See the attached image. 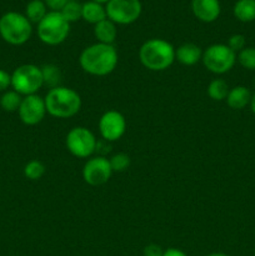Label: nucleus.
I'll return each instance as SVG.
<instances>
[{"label":"nucleus","mask_w":255,"mask_h":256,"mask_svg":"<svg viewBox=\"0 0 255 256\" xmlns=\"http://www.w3.org/2000/svg\"><path fill=\"white\" fill-rule=\"evenodd\" d=\"M82 69L94 76H105L118 65V52L114 45L96 42L85 48L79 58Z\"/></svg>","instance_id":"f257e3e1"},{"label":"nucleus","mask_w":255,"mask_h":256,"mask_svg":"<svg viewBox=\"0 0 255 256\" xmlns=\"http://www.w3.org/2000/svg\"><path fill=\"white\" fill-rule=\"evenodd\" d=\"M139 59L142 66L152 72L166 70L175 62V49L164 39H149L140 46Z\"/></svg>","instance_id":"f03ea898"},{"label":"nucleus","mask_w":255,"mask_h":256,"mask_svg":"<svg viewBox=\"0 0 255 256\" xmlns=\"http://www.w3.org/2000/svg\"><path fill=\"white\" fill-rule=\"evenodd\" d=\"M46 112L58 119H68L79 112L82 98L72 88L56 86L48 92L44 98Z\"/></svg>","instance_id":"7ed1b4c3"},{"label":"nucleus","mask_w":255,"mask_h":256,"mask_svg":"<svg viewBox=\"0 0 255 256\" xmlns=\"http://www.w3.org/2000/svg\"><path fill=\"white\" fill-rule=\"evenodd\" d=\"M32 22L20 12H9L0 18V35L9 44H25L32 36Z\"/></svg>","instance_id":"20e7f679"},{"label":"nucleus","mask_w":255,"mask_h":256,"mask_svg":"<svg viewBox=\"0 0 255 256\" xmlns=\"http://www.w3.org/2000/svg\"><path fill=\"white\" fill-rule=\"evenodd\" d=\"M70 32V22L60 12H49L38 24V36L46 45H59L65 42Z\"/></svg>","instance_id":"39448f33"},{"label":"nucleus","mask_w":255,"mask_h":256,"mask_svg":"<svg viewBox=\"0 0 255 256\" xmlns=\"http://www.w3.org/2000/svg\"><path fill=\"white\" fill-rule=\"evenodd\" d=\"M202 62L212 74H225L236 62V52H232L226 44H212L202 52Z\"/></svg>","instance_id":"423d86ee"},{"label":"nucleus","mask_w":255,"mask_h":256,"mask_svg":"<svg viewBox=\"0 0 255 256\" xmlns=\"http://www.w3.org/2000/svg\"><path fill=\"white\" fill-rule=\"evenodd\" d=\"M12 89L20 95H34L44 86L42 68L34 64H24L16 68L12 75Z\"/></svg>","instance_id":"0eeeda50"},{"label":"nucleus","mask_w":255,"mask_h":256,"mask_svg":"<svg viewBox=\"0 0 255 256\" xmlns=\"http://www.w3.org/2000/svg\"><path fill=\"white\" fill-rule=\"evenodd\" d=\"M65 144L74 156L84 159L96 152L98 142L92 130L84 126H75L68 132Z\"/></svg>","instance_id":"6e6552de"},{"label":"nucleus","mask_w":255,"mask_h":256,"mask_svg":"<svg viewBox=\"0 0 255 256\" xmlns=\"http://www.w3.org/2000/svg\"><path fill=\"white\" fill-rule=\"evenodd\" d=\"M105 10L114 24L129 25L139 19L142 8L140 0H109Z\"/></svg>","instance_id":"1a4fd4ad"},{"label":"nucleus","mask_w":255,"mask_h":256,"mask_svg":"<svg viewBox=\"0 0 255 256\" xmlns=\"http://www.w3.org/2000/svg\"><path fill=\"white\" fill-rule=\"evenodd\" d=\"M112 174V170L109 159L102 155L90 158L82 168V179L92 186H99L108 182Z\"/></svg>","instance_id":"9d476101"},{"label":"nucleus","mask_w":255,"mask_h":256,"mask_svg":"<svg viewBox=\"0 0 255 256\" xmlns=\"http://www.w3.org/2000/svg\"><path fill=\"white\" fill-rule=\"evenodd\" d=\"M99 132L105 142H116L126 132V120L122 112L108 110L99 120Z\"/></svg>","instance_id":"9b49d317"},{"label":"nucleus","mask_w":255,"mask_h":256,"mask_svg":"<svg viewBox=\"0 0 255 256\" xmlns=\"http://www.w3.org/2000/svg\"><path fill=\"white\" fill-rule=\"evenodd\" d=\"M18 112H19L20 120L25 125L39 124L46 114L45 100L36 94L28 95L22 98Z\"/></svg>","instance_id":"f8f14e48"},{"label":"nucleus","mask_w":255,"mask_h":256,"mask_svg":"<svg viewBox=\"0 0 255 256\" xmlns=\"http://www.w3.org/2000/svg\"><path fill=\"white\" fill-rule=\"evenodd\" d=\"M192 14L202 22H212L219 18L222 6L219 0H192Z\"/></svg>","instance_id":"ddd939ff"},{"label":"nucleus","mask_w":255,"mask_h":256,"mask_svg":"<svg viewBox=\"0 0 255 256\" xmlns=\"http://www.w3.org/2000/svg\"><path fill=\"white\" fill-rule=\"evenodd\" d=\"M202 58V48L198 46L194 42H185L175 50V60H178L180 64L185 65V66H192V65L198 64Z\"/></svg>","instance_id":"4468645a"},{"label":"nucleus","mask_w":255,"mask_h":256,"mask_svg":"<svg viewBox=\"0 0 255 256\" xmlns=\"http://www.w3.org/2000/svg\"><path fill=\"white\" fill-rule=\"evenodd\" d=\"M226 104L228 106L232 108V110H240L244 109L246 105L250 104V100H252V92L248 88L242 86H235L232 89H230L229 94L226 96Z\"/></svg>","instance_id":"2eb2a0df"},{"label":"nucleus","mask_w":255,"mask_h":256,"mask_svg":"<svg viewBox=\"0 0 255 256\" xmlns=\"http://www.w3.org/2000/svg\"><path fill=\"white\" fill-rule=\"evenodd\" d=\"M94 35L98 42H102V44L112 45L118 35L116 24H114L112 20L106 18V19L102 20V22L94 25Z\"/></svg>","instance_id":"dca6fc26"},{"label":"nucleus","mask_w":255,"mask_h":256,"mask_svg":"<svg viewBox=\"0 0 255 256\" xmlns=\"http://www.w3.org/2000/svg\"><path fill=\"white\" fill-rule=\"evenodd\" d=\"M82 18L90 24H98L102 20L106 19V10L102 4L95 2H86L82 4Z\"/></svg>","instance_id":"f3484780"},{"label":"nucleus","mask_w":255,"mask_h":256,"mask_svg":"<svg viewBox=\"0 0 255 256\" xmlns=\"http://www.w3.org/2000/svg\"><path fill=\"white\" fill-rule=\"evenodd\" d=\"M234 16L239 22H250L255 20V0H238L234 5Z\"/></svg>","instance_id":"a211bd4d"},{"label":"nucleus","mask_w":255,"mask_h":256,"mask_svg":"<svg viewBox=\"0 0 255 256\" xmlns=\"http://www.w3.org/2000/svg\"><path fill=\"white\" fill-rule=\"evenodd\" d=\"M46 14L48 6L45 5L44 0H32L25 9V16L30 22H35V24H39Z\"/></svg>","instance_id":"6ab92c4d"},{"label":"nucleus","mask_w":255,"mask_h":256,"mask_svg":"<svg viewBox=\"0 0 255 256\" xmlns=\"http://www.w3.org/2000/svg\"><path fill=\"white\" fill-rule=\"evenodd\" d=\"M42 80H44V85L49 86L50 89L52 88L60 86V82H62V70L54 64H46L42 68Z\"/></svg>","instance_id":"aec40b11"},{"label":"nucleus","mask_w":255,"mask_h":256,"mask_svg":"<svg viewBox=\"0 0 255 256\" xmlns=\"http://www.w3.org/2000/svg\"><path fill=\"white\" fill-rule=\"evenodd\" d=\"M229 92L230 88L224 79H214L210 82L208 86V95L215 102H222L226 99Z\"/></svg>","instance_id":"412c9836"},{"label":"nucleus","mask_w":255,"mask_h":256,"mask_svg":"<svg viewBox=\"0 0 255 256\" xmlns=\"http://www.w3.org/2000/svg\"><path fill=\"white\" fill-rule=\"evenodd\" d=\"M62 15L68 22H74L82 19V4L75 2V0H69L64 8L60 10Z\"/></svg>","instance_id":"4be33fe9"},{"label":"nucleus","mask_w":255,"mask_h":256,"mask_svg":"<svg viewBox=\"0 0 255 256\" xmlns=\"http://www.w3.org/2000/svg\"><path fill=\"white\" fill-rule=\"evenodd\" d=\"M22 95L16 92L15 90L12 92H4V95L0 99V106L5 110V112H16L19 110L20 104H22Z\"/></svg>","instance_id":"5701e85b"},{"label":"nucleus","mask_w":255,"mask_h":256,"mask_svg":"<svg viewBox=\"0 0 255 256\" xmlns=\"http://www.w3.org/2000/svg\"><path fill=\"white\" fill-rule=\"evenodd\" d=\"M45 165L39 160H32L24 168V175L30 180H39L45 174Z\"/></svg>","instance_id":"b1692460"},{"label":"nucleus","mask_w":255,"mask_h":256,"mask_svg":"<svg viewBox=\"0 0 255 256\" xmlns=\"http://www.w3.org/2000/svg\"><path fill=\"white\" fill-rule=\"evenodd\" d=\"M236 60L242 68L248 70H255V48H244L238 52Z\"/></svg>","instance_id":"393cba45"},{"label":"nucleus","mask_w":255,"mask_h":256,"mask_svg":"<svg viewBox=\"0 0 255 256\" xmlns=\"http://www.w3.org/2000/svg\"><path fill=\"white\" fill-rule=\"evenodd\" d=\"M110 166H112V172H125L128 168L130 166V158L129 155L125 154V152H118V154H114L109 159Z\"/></svg>","instance_id":"a878e982"},{"label":"nucleus","mask_w":255,"mask_h":256,"mask_svg":"<svg viewBox=\"0 0 255 256\" xmlns=\"http://www.w3.org/2000/svg\"><path fill=\"white\" fill-rule=\"evenodd\" d=\"M228 46L234 52H242L245 48V36L242 34H234L229 38L228 40Z\"/></svg>","instance_id":"bb28decb"},{"label":"nucleus","mask_w":255,"mask_h":256,"mask_svg":"<svg viewBox=\"0 0 255 256\" xmlns=\"http://www.w3.org/2000/svg\"><path fill=\"white\" fill-rule=\"evenodd\" d=\"M162 254H164V250L158 244L146 245L144 248V252H142L144 256H162Z\"/></svg>","instance_id":"cd10ccee"},{"label":"nucleus","mask_w":255,"mask_h":256,"mask_svg":"<svg viewBox=\"0 0 255 256\" xmlns=\"http://www.w3.org/2000/svg\"><path fill=\"white\" fill-rule=\"evenodd\" d=\"M68 2L69 0H44L45 5L49 9H52V12H60L66 5Z\"/></svg>","instance_id":"c85d7f7f"},{"label":"nucleus","mask_w":255,"mask_h":256,"mask_svg":"<svg viewBox=\"0 0 255 256\" xmlns=\"http://www.w3.org/2000/svg\"><path fill=\"white\" fill-rule=\"evenodd\" d=\"M12 85V75L0 69V92H4Z\"/></svg>","instance_id":"c756f323"},{"label":"nucleus","mask_w":255,"mask_h":256,"mask_svg":"<svg viewBox=\"0 0 255 256\" xmlns=\"http://www.w3.org/2000/svg\"><path fill=\"white\" fill-rule=\"evenodd\" d=\"M162 256H188L182 250L176 249V248H169V249L164 250Z\"/></svg>","instance_id":"7c9ffc66"},{"label":"nucleus","mask_w":255,"mask_h":256,"mask_svg":"<svg viewBox=\"0 0 255 256\" xmlns=\"http://www.w3.org/2000/svg\"><path fill=\"white\" fill-rule=\"evenodd\" d=\"M250 109H252V114L255 115V92L252 95V100H250Z\"/></svg>","instance_id":"2f4dec72"},{"label":"nucleus","mask_w":255,"mask_h":256,"mask_svg":"<svg viewBox=\"0 0 255 256\" xmlns=\"http://www.w3.org/2000/svg\"><path fill=\"white\" fill-rule=\"evenodd\" d=\"M206 256H230V255L224 254V252H212V254H209Z\"/></svg>","instance_id":"473e14b6"},{"label":"nucleus","mask_w":255,"mask_h":256,"mask_svg":"<svg viewBox=\"0 0 255 256\" xmlns=\"http://www.w3.org/2000/svg\"><path fill=\"white\" fill-rule=\"evenodd\" d=\"M92 2H99V4H106L108 2H109V0H92Z\"/></svg>","instance_id":"72a5a7b5"}]
</instances>
